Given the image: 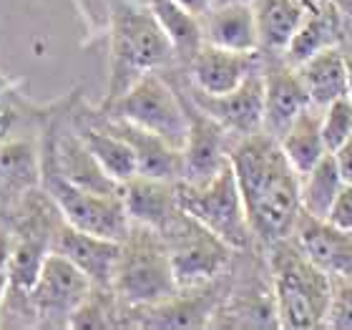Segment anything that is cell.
<instances>
[{
    "instance_id": "d6a6232c",
    "label": "cell",
    "mask_w": 352,
    "mask_h": 330,
    "mask_svg": "<svg viewBox=\"0 0 352 330\" xmlns=\"http://www.w3.org/2000/svg\"><path fill=\"white\" fill-rule=\"evenodd\" d=\"M13 243L15 237L13 232L0 222V270H8V265H10V255H13Z\"/></svg>"
},
{
    "instance_id": "9a60e30c",
    "label": "cell",
    "mask_w": 352,
    "mask_h": 330,
    "mask_svg": "<svg viewBox=\"0 0 352 330\" xmlns=\"http://www.w3.org/2000/svg\"><path fill=\"white\" fill-rule=\"evenodd\" d=\"M312 106L297 68L287 61L264 68V132L282 136L294 118Z\"/></svg>"
},
{
    "instance_id": "d4e9b609",
    "label": "cell",
    "mask_w": 352,
    "mask_h": 330,
    "mask_svg": "<svg viewBox=\"0 0 352 330\" xmlns=\"http://www.w3.org/2000/svg\"><path fill=\"white\" fill-rule=\"evenodd\" d=\"M342 187H345V179L340 174L338 162H335V156L330 152V154H324L315 167L309 169L307 174L302 176V184H300L302 212L320 217V220H327L332 202L338 199Z\"/></svg>"
},
{
    "instance_id": "d6986e66",
    "label": "cell",
    "mask_w": 352,
    "mask_h": 330,
    "mask_svg": "<svg viewBox=\"0 0 352 330\" xmlns=\"http://www.w3.org/2000/svg\"><path fill=\"white\" fill-rule=\"evenodd\" d=\"M124 205L131 222L154 227L159 232L182 209L176 182H164V179H151L141 174L124 184Z\"/></svg>"
},
{
    "instance_id": "e0dca14e",
    "label": "cell",
    "mask_w": 352,
    "mask_h": 330,
    "mask_svg": "<svg viewBox=\"0 0 352 330\" xmlns=\"http://www.w3.org/2000/svg\"><path fill=\"white\" fill-rule=\"evenodd\" d=\"M41 187V147L25 136L0 141V207L18 205Z\"/></svg>"
},
{
    "instance_id": "7c38bea8",
    "label": "cell",
    "mask_w": 352,
    "mask_h": 330,
    "mask_svg": "<svg viewBox=\"0 0 352 330\" xmlns=\"http://www.w3.org/2000/svg\"><path fill=\"white\" fill-rule=\"evenodd\" d=\"M51 249L63 255L66 260H71L78 270L86 272L88 280L94 282V287L111 290L118 255H121V240L94 235V232L78 229L63 220V225L53 237Z\"/></svg>"
},
{
    "instance_id": "83f0119b",
    "label": "cell",
    "mask_w": 352,
    "mask_h": 330,
    "mask_svg": "<svg viewBox=\"0 0 352 330\" xmlns=\"http://www.w3.org/2000/svg\"><path fill=\"white\" fill-rule=\"evenodd\" d=\"M320 129L327 152H335L352 136V96H342L322 109Z\"/></svg>"
},
{
    "instance_id": "4316f807",
    "label": "cell",
    "mask_w": 352,
    "mask_h": 330,
    "mask_svg": "<svg viewBox=\"0 0 352 330\" xmlns=\"http://www.w3.org/2000/svg\"><path fill=\"white\" fill-rule=\"evenodd\" d=\"M217 298H209V293H201L197 298L176 295L171 300L148 308L146 325L151 328H204L209 325V318L214 316Z\"/></svg>"
},
{
    "instance_id": "44dd1931",
    "label": "cell",
    "mask_w": 352,
    "mask_h": 330,
    "mask_svg": "<svg viewBox=\"0 0 352 330\" xmlns=\"http://www.w3.org/2000/svg\"><path fill=\"white\" fill-rule=\"evenodd\" d=\"M201 36H204V43L229 48V51H257L259 30L254 6L227 3L221 8H214L206 13L204 23H201Z\"/></svg>"
},
{
    "instance_id": "3957f363",
    "label": "cell",
    "mask_w": 352,
    "mask_h": 330,
    "mask_svg": "<svg viewBox=\"0 0 352 330\" xmlns=\"http://www.w3.org/2000/svg\"><path fill=\"white\" fill-rule=\"evenodd\" d=\"M272 293L279 328L327 325L335 298L332 275L312 262L289 237L272 245Z\"/></svg>"
},
{
    "instance_id": "603a6c76",
    "label": "cell",
    "mask_w": 352,
    "mask_h": 330,
    "mask_svg": "<svg viewBox=\"0 0 352 330\" xmlns=\"http://www.w3.org/2000/svg\"><path fill=\"white\" fill-rule=\"evenodd\" d=\"M320 116L317 114V106H309L305 114L294 118L292 124L287 126L285 134L279 136V147L285 152V156L289 159L297 174L305 176L309 169L315 167L324 154H330L327 147H324L322 139V129H320Z\"/></svg>"
},
{
    "instance_id": "4dcf8cb0",
    "label": "cell",
    "mask_w": 352,
    "mask_h": 330,
    "mask_svg": "<svg viewBox=\"0 0 352 330\" xmlns=\"http://www.w3.org/2000/svg\"><path fill=\"white\" fill-rule=\"evenodd\" d=\"M327 222H332V225L340 229L352 232V184H345V187L340 189L338 199H335L330 207Z\"/></svg>"
},
{
    "instance_id": "4fadbf2b",
    "label": "cell",
    "mask_w": 352,
    "mask_h": 330,
    "mask_svg": "<svg viewBox=\"0 0 352 330\" xmlns=\"http://www.w3.org/2000/svg\"><path fill=\"white\" fill-rule=\"evenodd\" d=\"M297 247L320 265L324 272L352 282V232L335 227L332 222L300 212L289 235Z\"/></svg>"
},
{
    "instance_id": "1f68e13d",
    "label": "cell",
    "mask_w": 352,
    "mask_h": 330,
    "mask_svg": "<svg viewBox=\"0 0 352 330\" xmlns=\"http://www.w3.org/2000/svg\"><path fill=\"white\" fill-rule=\"evenodd\" d=\"M332 156H335V162H338V169H340V174H342V179H345V184H352V136L342 147L335 149Z\"/></svg>"
},
{
    "instance_id": "7402d4cb",
    "label": "cell",
    "mask_w": 352,
    "mask_h": 330,
    "mask_svg": "<svg viewBox=\"0 0 352 330\" xmlns=\"http://www.w3.org/2000/svg\"><path fill=\"white\" fill-rule=\"evenodd\" d=\"M254 13H257L259 45H264L267 51L285 53L307 18V6L302 0H257Z\"/></svg>"
},
{
    "instance_id": "836d02e7",
    "label": "cell",
    "mask_w": 352,
    "mask_h": 330,
    "mask_svg": "<svg viewBox=\"0 0 352 330\" xmlns=\"http://www.w3.org/2000/svg\"><path fill=\"white\" fill-rule=\"evenodd\" d=\"M8 298V270H0V325H3V310Z\"/></svg>"
},
{
    "instance_id": "ba28073f",
    "label": "cell",
    "mask_w": 352,
    "mask_h": 330,
    "mask_svg": "<svg viewBox=\"0 0 352 330\" xmlns=\"http://www.w3.org/2000/svg\"><path fill=\"white\" fill-rule=\"evenodd\" d=\"M41 187L56 202L60 217L68 225L94 232V235L111 237V240H124L129 235L131 217L126 212L124 197L96 194V192L76 187L58 169L45 162L43 156H41Z\"/></svg>"
},
{
    "instance_id": "f546056e",
    "label": "cell",
    "mask_w": 352,
    "mask_h": 330,
    "mask_svg": "<svg viewBox=\"0 0 352 330\" xmlns=\"http://www.w3.org/2000/svg\"><path fill=\"white\" fill-rule=\"evenodd\" d=\"M327 325H332V328H352V282L335 290Z\"/></svg>"
},
{
    "instance_id": "f1b7e54d",
    "label": "cell",
    "mask_w": 352,
    "mask_h": 330,
    "mask_svg": "<svg viewBox=\"0 0 352 330\" xmlns=\"http://www.w3.org/2000/svg\"><path fill=\"white\" fill-rule=\"evenodd\" d=\"M6 96H8V91H3V94H0V141L21 136V134H18V129L23 126V121H30V118H36V116H43V114H33V111H28L23 103L10 101V99H6Z\"/></svg>"
},
{
    "instance_id": "cb8c5ba5",
    "label": "cell",
    "mask_w": 352,
    "mask_h": 330,
    "mask_svg": "<svg viewBox=\"0 0 352 330\" xmlns=\"http://www.w3.org/2000/svg\"><path fill=\"white\" fill-rule=\"evenodd\" d=\"M340 38V15L332 3H324L322 8L307 10V18L300 25L297 36L292 38V43L287 45V51L282 53L289 66H300L302 61H307L309 56L330 48L338 43Z\"/></svg>"
},
{
    "instance_id": "52a82bcc",
    "label": "cell",
    "mask_w": 352,
    "mask_h": 330,
    "mask_svg": "<svg viewBox=\"0 0 352 330\" xmlns=\"http://www.w3.org/2000/svg\"><path fill=\"white\" fill-rule=\"evenodd\" d=\"M162 237L169 249L171 267L182 290H197L212 282L232 257V247L221 237H217L212 229H206L184 209H179L166 222Z\"/></svg>"
},
{
    "instance_id": "6da1fadb",
    "label": "cell",
    "mask_w": 352,
    "mask_h": 330,
    "mask_svg": "<svg viewBox=\"0 0 352 330\" xmlns=\"http://www.w3.org/2000/svg\"><path fill=\"white\" fill-rule=\"evenodd\" d=\"M229 162L234 167L254 237L270 247L287 240L302 212V176L285 156L277 136L267 132L242 136L229 152Z\"/></svg>"
},
{
    "instance_id": "e575fe53",
    "label": "cell",
    "mask_w": 352,
    "mask_h": 330,
    "mask_svg": "<svg viewBox=\"0 0 352 330\" xmlns=\"http://www.w3.org/2000/svg\"><path fill=\"white\" fill-rule=\"evenodd\" d=\"M345 59H347V68H350V96H352V51L345 53Z\"/></svg>"
},
{
    "instance_id": "ffe728a7",
    "label": "cell",
    "mask_w": 352,
    "mask_h": 330,
    "mask_svg": "<svg viewBox=\"0 0 352 330\" xmlns=\"http://www.w3.org/2000/svg\"><path fill=\"white\" fill-rule=\"evenodd\" d=\"M294 68H297L300 81L307 88L309 101L317 109H324L342 96H350V68H347L345 53L338 45H330L309 56Z\"/></svg>"
},
{
    "instance_id": "7a4b0ae2",
    "label": "cell",
    "mask_w": 352,
    "mask_h": 330,
    "mask_svg": "<svg viewBox=\"0 0 352 330\" xmlns=\"http://www.w3.org/2000/svg\"><path fill=\"white\" fill-rule=\"evenodd\" d=\"M109 6V94L103 103L113 101L139 76L166 66L176 56L169 33L151 10H139L129 0H106Z\"/></svg>"
},
{
    "instance_id": "8fae6325",
    "label": "cell",
    "mask_w": 352,
    "mask_h": 330,
    "mask_svg": "<svg viewBox=\"0 0 352 330\" xmlns=\"http://www.w3.org/2000/svg\"><path fill=\"white\" fill-rule=\"evenodd\" d=\"M184 96V94H182ZM186 111H189V136L182 149L184 156V176L186 184L209 182L224 164L229 162L227 152V129L214 121L209 114L199 109L189 96H184Z\"/></svg>"
},
{
    "instance_id": "277c9868",
    "label": "cell",
    "mask_w": 352,
    "mask_h": 330,
    "mask_svg": "<svg viewBox=\"0 0 352 330\" xmlns=\"http://www.w3.org/2000/svg\"><path fill=\"white\" fill-rule=\"evenodd\" d=\"M111 290L133 308H154L179 295L182 287L159 229L131 222L129 235L121 240Z\"/></svg>"
},
{
    "instance_id": "2e32d148",
    "label": "cell",
    "mask_w": 352,
    "mask_h": 330,
    "mask_svg": "<svg viewBox=\"0 0 352 330\" xmlns=\"http://www.w3.org/2000/svg\"><path fill=\"white\" fill-rule=\"evenodd\" d=\"M101 118L113 129L116 134H121L131 149L136 152V162H139V174L151 176V179H164V182H182L184 176V156L182 149H176L174 144H169L166 139L156 136V134L133 126L124 118H113L109 114L101 111Z\"/></svg>"
},
{
    "instance_id": "30bf717a",
    "label": "cell",
    "mask_w": 352,
    "mask_h": 330,
    "mask_svg": "<svg viewBox=\"0 0 352 330\" xmlns=\"http://www.w3.org/2000/svg\"><path fill=\"white\" fill-rule=\"evenodd\" d=\"M189 99L239 139L264 132V68L254 71L239 88L221 96L204 94L191 83Z\"/></svg>"
},
{
    "instance_id": "8992f818",
    "label": "cell",
    "mask_w": 352,
    "mask_h": 330,
    "mask_svg": "<svg viewBox=\"0 0 352 330\" xmlns=\"http://www.w3.org/2000/svg\"><path fill=\"white\" fill-rule=\"evenodd\" d=\"M179 207L199 220L206 229L221 237L232 249H247L252 243V225L247 217L242 192L232 162H227L204 184L176 182Z\"/></svg>"
},
{
    "instance_id": "484cf974",
    "label": "cell",
    "mask_w": 352,
    "mask_h": 330,
    "mask_svg": "<svg viewBox=\"0 0 352 330\" xmlns=\"http://www.w3.org/2000/svg\"><path fill=\"white\" fill-rule=\"evenodd\" d=\"M148 10L156 15V21L169 33L176 56H182L186 61L194 59V53L204 43L201 23L197 15L186 10L179 0H148Z\"/></svg>"
},
{
    "instance_id": "9c48e42d",
    "label": "cell",
    "mask_w": 352,
    "mask_h": 330,
    "mask_svg": "<svg viewBox=\"0 0 352 330\" xmlns=\"http://www.w3.org/2000/svg\"><path fill=\"white\" fill-rule=\"evenodd\" d=\"M94 290L83 270L58 252H48L36 285L30 290L33 313L41 328H71L76 310Z\"/></svg>"
},
{
    "instance_id": "5b68a950",
    "label": "cell",
    "mask_w": 352,
    "mask_h": 330,
    "mask_svg": "<svg viewBox=\"0 0 352 330\" xmlns=\"http://www.w3.org/2000/svg\"><path fill=\"white\" fill-rule=\"evenodd\" d=\"M101 111L162 136L176 149H184L189 136V111L184 96L156 71L139 76L121 96L101 103Z\"/></svg>"
},
{
    "instance_id": "ac0fdd59",
    "label": "cell",
    "mask_w": 352,
    "mask_h": 330,
    "mask_svg": "<svg viewBox=\"0 0 352 330\" xmlns=\"http://www.w3.org/2000/svg\"><path fill=\"white\" fill-rule=\"evenodd\" d=\"M76 132L81 134V139L86 141V147L91 149V154L98 159L106 172H109L118 184H126L129 179L139 176V162H136V152L131 144L111 129L106 121H94L86 114H76L74 116Z\"/></svg>"
},
{
    "instance_id": "d590c367",
    "label": "cell",
    "mask_w": 352,
    "mask_h": 330,
    "mask_svg": "<svg viewBox=\"0 0 352 330\" xmlns=\"http://www.w3.org/2000/svg\"><path fill=\"white\" fill-rule=\"evenodd\" d=\"M3 91H8V81H3V79H0V94H3Z\"/></svg>"
},
{
    "instance_id": "5bb4252c",
    "label": "cell",
    "mask_w": 352,
    "mask_h": 330,
    "mask_svg": "<svg viewBox=\"0 0 352 330\" xmlns=\"http://www.w3.org/2000/svg\"><path fill=\"white\" fill-rule=\"evenodd\" d=\"M189 66L194 86L212 96L234 91L254 71L262 68L257 51H229V48H219V45L212 43H201V48L189 61Z\"/></svg>"
}]
</instances>
